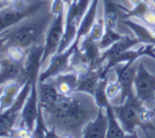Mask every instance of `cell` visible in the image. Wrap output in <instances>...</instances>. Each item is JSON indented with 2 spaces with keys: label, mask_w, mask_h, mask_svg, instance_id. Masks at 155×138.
Returning <instances> with one entry per match:
<instances>
[{
  "label": "cell",
  "mask_w": 155,
  "mask_h": 138,
  "mask_svg": "<svg viewBox=\"0 0 155 138\" xmlns=\"http://www.w3.org/2000/svg\"><path fill=\"white\" fill-rule=\"evenodd\" d=\"M75 94V93H74ZM74 94L63 96L53 107L43 110L49 115L51 126L57 132H80L84 124L96 116L89 101L76 97Z\"/></svg>",
  "instance_id": "cell-1"
},
{
  "label": "cell",
  "mask_w": 155,
  "mask_h": 138,
  "mask_svg": "<svg viewBox=\"0 0 155 138\" xmlns=\"http://www.w3.org/2000/svg\"><path fill=\"white\" fill-rule=\"evenodd\" d=\"M53 18L54 14L50 13L49 15L36 19L33 22L25 23L11 31H5V44H15L28 50L33 44L39 43V40L47 33Z\"/></svg>",
  "instance_id": "cell-2"
},
{
  "label": "cell",
  "mask_w": 155,
  "mask_h": 138,
  "mask_svg": "<svg viewBox=\"0 0 155 138\" xmlns=\"http://www.w3.org/2000/svg\"><path fill=\"white\" fill-rule=\"evenodd\" d=\"M92 0H73L64 16V33L57 53L65 51L75 40L77 30Z\"/></svg>",
  "instance_id": "cell-3"
},
{
  "label": "cell",
  "mask_w": 155,
  "mask_h": 138,
  "mask_svg": "<svg viewBox=\"0 0 155 138\" xmlns=\"http://www.w3.org/2000/svg\"><path fill=\"white\" fill-rule=\"evenodd\" d=\"M143 104H145L141 102L133 92L127 97V99L123 104H120L119 106H113L117 119L119 120L124 132L129 136L134 135L135 129L137 126H140L143 129V123L140 121L139 114H140V109Z\"/></svg>",
  "instance_id": "cell-4"
},
{
  "label": "cell",
  "mask_w": 155,
  "mask_h": 138,
  "mask_svg": "<svg viewBox=\"0 0 155 138\" xmlns=\"http://www.w3.org/2000/svg\"><path fill=\"white\" fill-rule=\"evenodd\" d=\"M32 82L33 80H27L12 107L0 113V137L11 136V133L15 132L17 119L20 116L21 110L30 94Z\"/></svg>",
  "instance_id": "cell-5"
},
{
  "label": "cell",
  "mask_w": 155,
  "mask_h": 138,
  "mask_svg": "<svg viewBox=\"0 0 155 138\" xmlns=\"http://www.w3.org/2000/svg\"><path fill=\"white\" fill-rule=\"evenodd\" d=\"M64 16L65 12L54 15L53 20L48 28L45 36V44H43L42 64L48 59L51 58V56L57 53L58 49H59L63 33H64Z\"/></svg>",
  "instance_id": "cell-6"
},
{
  "label": "cell",
  "mask_w": 155,
  "mask_h": 138,
  "mask_svg": "<svg viewBox=\"0 0 155 138\" xmlns=\"http://www.w3.org/2000/svg\"><path fill=\"white\" fill-rule=\"evenodd\" d=\"M137 44H141L140 41L136 37H131L129 35H124L121 39L111 45L106 51H102L100 54L98 63L104 65V74L108 75L110 70H112L115 65V61L123 53L128 50H131Z\"/></svg>",
  "instance_id": "cell-7"
},
{
  "label": "cell",
  "mask_w": 155,
  "mask_h": 138,
  "mask_svg": "<svg viewBox=\"0 0 155 138\" xmlns=\"http://www.w3.org/2000/svg\"><path fill=\"white\" fill-rule=\"evenodd\" d=\"M134 93L143 104H150L155 99V75L150 73L141 62L137 64Z\"/></svg>",
  "instance_id": "cell-8"
},
{
  "label": "cell",
  "mask_w": 155,
  "mask_h": 138,
  "mask_svg": "<svg viewBox=\"0 0 155 138\" xmlns=\"http://www.w3.org/2000/svg\"><path fill=\"white\" fill-rule=\"evenodd\" d=\"M38 80H33L32 87L27 100L25 102L20 113V126L18 128H23L28 130L32 135V132L36 124L37 116L39 110V96H38Z\"/></svg>",
  "instance_id": "cell-9"
},
{
  "label": "cell",
  "mask_w": 155,
  "mask_h": 138,
  "mask_svg": "<svg viewBox=\"0 0 155 138\" xmlns=\"http://www.w3.org/2000/svg\"><path fill=\"white\" fill-rule=\"evenodd\" d=\"M40 8V4L27 5L25 8H17L8 5L0 10V33L8 31L10 28L18 25L21 20L32 16Z\"/></svg>",
  "instance_id": "cell-10"
},
{
  "label": "cell",
  "mask_w": 155,
  "mask_h": 138,
  "mask_svg": "<svg viewBox=\"0 0 155 138\" xmlns=\"http://www.w3.org/2000/svg\"><path fill=\"white\" fill-rule=\"evenodd\" d=\"M76 50L69 47L61 53H55L50 58V63L43 72L39 74L38 81H45L54 76L71 70V58Z\"/></svg>",
  "instance_id": "cell-11"
},
{
  "label": "cell",
  "mask_w": 155,
  "mask_h": 138,
  "mask_svg": "<svg viewBox=\"0 0 155 138\" xmlns=\"http://www.w3.org/2000/svg\"><path fill=\"white\" fill-rule=\"evenodd\" d=\"M113 70L116 73V80L120 84V104H123L131 93L134 92V80L137 72V65L133 61L116 64Z\"/></svg>",
  "instance_id": "cell-12"
},
{
  "label": "cell",
  "mask_w": 155,
  "mask_h": 138,
  "mask_svg": "<svg viewBox=\"0 0 155 138\" xmlns=\"http://www.w3.org/2000/svg\"><path fill=\"white\" fill-rule=\"evenodd\" d=\"M43 45L33 44L28 49L27 57L23 62V78L25 80H37L42 67Z\"/></svg>",
  "instance_id": "cell-13"
},
{
  "label": "cell",
  "mask_w": 155,
  "mask_h": 138,
  "mask_svg": "<svg viewBox=\"0 0 155 138\" xmlns=\"http://www.w3.org/2000/svg\"><path fill=\"white\" fill-rule=\"evenodd\" d=\"M104 76V67H86L78 72V82L76 93H84L93 96L99 80Z\"/></svg>",
  "instance_id": "cell-14"
},
{
  "label": "cell",
  "mask_w": 155,
  "mask_h": 138,
  "mask_svg": "<svg viewBox=\"0 0 155 138\" xmlns=\"http://www.w3.org/2000/svg\"><path fill=\"white\" fill-rule=\"evenodd\" d=\"M108 131V116L106 109H98L96 116L88 121L81 131V137L84 138H106Z\"/></svg>",
  "instance_id": "cell-15"
},
{
  "label": "cell",
  "mask_w": 155,
  "mask_h": 138,
  "mask_svg": "<svg viewBox=\"0 0 155 138\" xmlns=\"http://www.w3.org/2000/svg\"><path fill=\"white\" fill-rule=\"evenodd\" d=\"M48 80H50L53 83L56 90L59 92V94L63 96H70L76 93V87H77L78 82V72L71 69Z\"/></svg>",
  "instance_id": "cell-16"
},
{
  "label": "cell",
  "mask_w": 155,
  "mask_h": 138,
  "mask_svg": "<svg viewBox=\"0 0 155 138\" xmlns=\"http://www.w3.org/2000/svg\"><path fill=\"white\" fill-rule=\"evenodd\" d=\"M100 0H92L91 1V4L89 6L88 11L84 14V18H82L81 22H80L79 27H78L77 30V34H76L75 40L73 41L70 47H72L73 49H77L78 45H79L80 41L84 37H86L87 35L90 33L91 28H92L93 25L96 21V15H97V8L98 4H99Z\"/></svg>",
  "instance_id": "cell-17"
},
{
  "label": "cell",
  "mask_w": 155,
  "mask_h": 138,
  "mask_svg": "<svg viewBox=\"0 0 155 138\" xmlns=\"http://www.w3.org/2000/svg\"><path fill=\"white\" fill-rule=\"evenodd\" d=\"M38 96L39 102L42 106L43 110L53 107L59 99H61L63 95L59 94L54 84L50 80L38 81Z\"/></svg>",
  "instance_id": "cell-18"
},
{
  "label": "cell",
  "mask_w": 155,
  "mask_h": 138,
  "mask_svg": "<svg viewBox=\"0 0 155 138\" xmlns=\"http://www.w3.org/2000/svg\"><path fill=\"white\" fill-rule=\"evenodd\" d=\"M25 83L22 80H13L3 84L0 94V113L12 107Z\"/></svg>",
  "instance_id": "cell-19"
},
{
  "label": "cell",
  "mask_w": 155,
  "mask_h": 138,
  "mask_svg": "<svg viewBox=\"0 0 155 138\" xmlns=\"http://www.w3.org/2000/svg\"><path fill=\"white\" fill-rule=\"evenodd\" d=\"M2 70L0 72V85L5 84L8 81L13 80H22L27 81L23 78V64L22 63H16L8 59L4 58L1 60Z\"/></svg>",
  "instance_id": "cell-20"
},
{
  "label": "cell",
  "mask_w": 155,
  "mask_h": 138,
  "mask_svg": "<svg viewBox=\"0 0 155 138\" xmlns=\"http://www.w3.org/2000/svg\"><path fill=\"white\" fill-rule=\"evenodd\" d=\"M123 23L134 33L135 37L140 41L141 44H154L155 45V34L151 28L135 22L130 19H121Z\"/></svg>",
  "instance_id": "cell-21"
},
{
  "label": "cell",
  "mask_w": 155,
  "mask_h": 138,
  "mask_svg": "<svg viewBox=\"0 0 155 138\" xmlns=\"http://www.w3.org/2000/svg\"><path fill=\"white\" fill-rule=\"evenodd\" d=\"M117 0H104V27L116 30L117 23L121 19L120 5Z\"/></svg>",
  "instance_id": "cell-22"
},
{
  "label": "cell",
  "mask_w": 155,
  "mask_h": 138,
  "mask_svg": "<svg viewBox=\"0 0 155 138\" xmlns=\"http://www.w3.org/2000/svg\"><path fill=\"white\" fill-rule=\"evenodd\" d=\"M107 116H108V131H107L106 138H123L126 137L127 133L124 132L119 120L115 115L113 104H110L106 108Z\"/></svg>",
  "instance_id": "cell-23"
},
{
  "label": "cell",
  "mask_w": 155,
  "mask_h": 138,
  "mask_svg": "<svg viewBox=\"0 0 155 138\" xmlns=\"http://www.w3.org/2000/svg\"><path fill=\"white\" fill-rule=\"evenodd\" d=\"M108 75L104 76L101 79L99 80L97 87L95 89V92L93 94V99L94 102L96 104L97 108H101V109H106L107 107H109L111 104L110 99H109L108 95H107V91L106 87L108 84Z\"/></svg>",
  "instance_id": "cell-24"
},
{
  "label": "cell",
  "mask_w": 155,
  "mask_h": 138,
  "mask_svg": "<svg viewBox=\"0 0 155 138\" xmlns=\"http://www.w3.org/2000/svg\"><path fill=\"white\" fill-rule=\"evenodd\" d=\"M4 49H5L6 59L13 61V62L22 63L23 64L28 53L27 49H23V48L18 47V45H15V44H5L4 45Z\"/></svg>",
  "instance_id": "cell-25"
},
{
  "label": "cell",
  "mask_w": 155,
  "mask_h": 138,
  "mask_svg": "<svg viewBox=\"0 0 155 138\" xmlns=\"http://www.w3.org/2000/svg\"><path fill=\"white\" fill-rule=\"evenodd\" d=\"M124 37L123 34L118 33L116 30H113V28H109L104 27V33L102 35L101 39L99 41V49L100 51H106L107 49L113 45L115 42L121 39Z\"/></svg>",
  "instance_id": "cell-26"
},
{
  "label": "cell",
  "mask_w": 155,
  "mask_h": 138,
  "mask_svg": "<svg viewBox=\"0 0 155 138\" xmlns=\"http://www.w3.org/2000/svg\"><path fill=\"white\" fill-rule=\"evenodd\" d=\"M104 33V17H102V18L97 19L95 21V23H94L92 28H91L90 33L86 37H88L89 39L95 41V42H99Z\"/></svg>",
  "instance_id": "cell-27"
},
{
  "label": "cell",
  "mask_w": 155,
  "mask_h": 138,
  "mask_svg": "<svg viewBox=\"0 0 155 138\" xmlns=\"http://www.w3.org/2000/svg\"><path fill=\"white\" fill-rule=\"evenodd\" d=\"M106 91H107V95H108L109 99H113L115 98L119 93H120V84L118 83V81H114L112 83H109L107 84L106 87Z\"/></svg>",
  "instance_id": "cell-28"
},
{
  "label": "cell",
  "mask_w": 155,
  "mask_h": 138,
  "mask_svg": "<svg viewBox=\"0 0 155 138\" xmlns=\"http://www.w3.org/2000/svg\"><path fill=\"white\" fill-rule=\"evenodd\" d=\"M6 43V36H5V32L3 33H0V50L2 48H4Z\"/></svg>",
  "instance_id": "cell-29"
},
{
  "label": "cell",
  "mask_w": 155,
  "mask_h": 138,
  "mask_svg": "<svg viewBox=\"0 0 155 138\" xmlns=\"http://www.w3.org/2000/svg\"><path fill=\"white\" fill-rule=\"evenodd\" d=\"M129 1L133 4V6H136V5H138L139 3H141L143 1H145V0H129Z\"/></svg>",
  "instance_id": "cell-30"
},
{
  "label": "cell",
  "mask_w": 155,
  "mask_h": 138,
  "mask_svg": "<svg viewBox=\"0 0 155 138\" xmlns=\"http://www.w3.org/2000/svg\"><path fill=\"white\" fill-rule=\"evenodd\" d=\"M63 2H64L65 4H67V5H70V4L72 3V2H73V0H62Z\"/></svg>",
  "instance_id": "cell-31"
},
{
  "label": "cell",
  "mask_w": 155,
  "mask_h": 138,
  "mask_svg": "<svg viewBox=\"0 0 155 138\" xmlns=\"http://www.w3.org/2000/svg\"><path fill=\"white\" fill-rule=\"evenodd\" d=\"M152 52H153V53L155 54V45H153V47H152Z\"/></svg>",
  "instance_id": "cell-32"
},
{
  "label": "cell",
  "mask_w": 155,
  "mask_h": 138,
  "mask_svg": "<svg viewBox=\"0 0 155 138\" xmlns=\"http://www.w3.org/2000/svg\"><path fill=\"white\" fill-rule=\"evenodd\" d=\"M1 70H2V62H1V60H0V72H1Z\"/></svg>",
  "instance_id": "cell-33"
},
{
  "label": "cell",
  "mask_w": 155,
  "mask_h": 138,
  "mask_svg": "<svg viewBox=\"0 0 155 138\" xmlns=\"http://www.w3.org/2000/svg\"><path fill=\"white\" fill-rule=\"evenodd\" d=\"M2 87H3V85H0V94H1V92H2Z\"/></svg>",
  "instance_id": "cell-34"
},
{
  "label": "cell",
  "mask_w": 155,
  "mask_h": 138,
  "mask_svg": "<svg viewBox=\"0 0 155 138\" xmlns=\"http://www.w3.org/2000/svg\"><path fill=\"white\" fill-rule=\"evenodd\" d=\"M151 1H152V3H153L154 5H155V0H151Z\"/></svg>",
  "instance_id": "cell-35"
},
{
  "label": "cell",
  "mask_w": 155,
  "mask_h": 138,
  "mask_svg": "<svg viewBox=\"0 0 155 138\" xmlns=\"http://www.w3.org/2000/svg\"><path fill=\"white\" fill-rule=\"evenodd\" d=\"M153 111L155 112V107H154V108H153Z\"/></svg>",
  "instance_id": "cell-36"
}]
</instances>
